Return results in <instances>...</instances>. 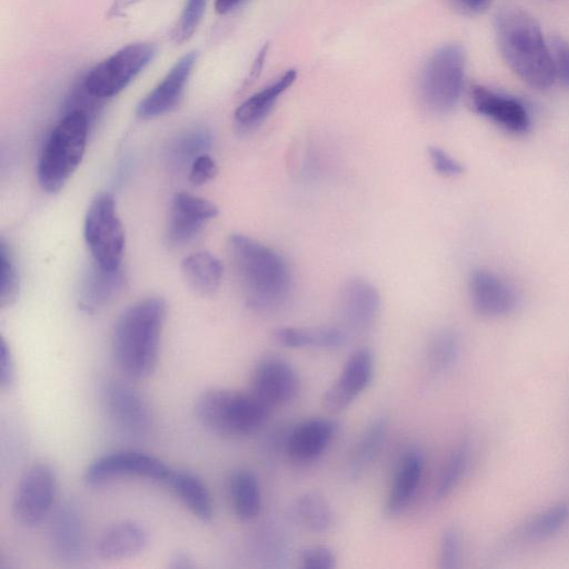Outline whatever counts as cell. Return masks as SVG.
Wrapping results in <instances>:
<instances>
[{
    "label": "cell",
    "instance_id": "obj_1",
    "mask_svg": "<svg viewBox=\"0 0 569 569\" xmlns=\"http://www.w3.org/2000/svg\"><path fill=\"white\" fill-rule=\"evenodd\" d=\"M228 249L249 308L258 312H273L287 303L292 274L280 253L241 233L229 237Z\"/></svg>",
    "mask_w": 569,
    "mask_h": 569
},
{
    "label": "cell",
    "instance_id": "obj_2",
    "mask_svg": "<svg viewBox=\"0 0 569 569\" xmlns=\"http://www.w3.org/2000/svg\"><path fill=\"white\" fill-rule=\"evenodd\" d=\"M167 306L149 297L128 306L117 318L111 335V355L129 379H143L156 369Z\"/></svg>",
    "mask_w": 569,
    "mask_h": 569
},
{
    "label": "cell",
    "instance_id": "obj_3",
    "mask_svg": "<svg viewBox=\"0 0 569 569\" xmlns=\"http://www.w3.org/2000/svg\"><path fill=\"white\" fill-rule=\"evenodd\" d=\"M495 31L501 56L521 80L538 89L552 86L556 72L550 49L532 16L517 7L501 8Z\"/></svg>",
    "mask_w": 569,
    "mask_h": 569
},
{
    "label": "cell",
    "instance_id": "obj_4",
    "mask_svg": "<svg viewBox=\"0 0 569 569\" xmlns=\"http://www.w3.org/2000/svg\"><path fill=\"white\" fill-rule=\"evenodd\" d=\"M193 411L208 431L223 437H242L261 429L269 420L271 408L250 391L209 388L197 397Z\"/></svg>",
    "mask_w": 569,
    "mask_h": 569
},
{
    "label": "cell",
    "instance_id": "obj_5",
    "mask_svg": "<svg viewBox=\"0 0 569 569\" xmlns=\"http://www.w3.org/2000/svg\"><path fill=\"white\" fill-rule=\"evenodd\" d=\"M89 117L80 110L69 111L44 141L37 164L40 187L48 193L63 188L80 164L88 140Z\"/></svg>",
    "mask_w": 569,
    "mask_h": 569
},
{
    "label": "cell",
    "instance_id": "obj_6",
    "mask_svg": "<svg viewBox=\"0 0 569 569\" xmlns=\"http://www.w3.org/2000/svg\"><path fill=\"white\" fill-rule=\"evenodd\" d=\"M84 240L96 264L119 269L124 250V231L110 192L97 194L84 219Z\"/></svg>",
    "mask_w": 569,
    "mask_h": 569
},
{
    "label": "cell",
    "instance_id": "obj_7",
    "mask_svg": "<svg viewBox=\"0 0 569 569\" xmlns=\"http://www.w3.org/2000/svg\"><path fill=\"white\" fill-rule=\"evenodd\" d=\"M465 51L460 44L439 48L428 61L421 80L422 98L437 113L451 111L458 103L465 78Z\"/></svg>",
    "mask_w": 569,
    "mask_h": 569
},
{
    "label": "cell",
    "instance_id": "obj_8",
    "mask_svg": "<svg viewBox=\"0 0 569 569\" xmlns=\"http://www.w3.org/2000/svg\"><path fill=\"white\" fill-rule=\"evenodd\" d=\"M156 52V46L149 42L122 47L90 69L83 89L96 99L117 96L151 62Z\"/></svg>",
    "mask_w": 569,
    "mask_h": 569
},
{
    "label": "cell",
    "instance_id": "obj_9",
    "mask_svg": "<svg viewBox=\"0 0 569 569\" xmlns=\"http://www.w3.org/2000/svg\"><path fill=\"white\" fill-rule=\"evenodd\" d=\"M57 477L46 462L28 467L17 483L12 496L11 513L17 523L34 528L43 522L54 509Z\"/></svg>",
    "mask_w": 569,
    "mask_h": 569
},
{
    "label": "cell",
    "instance_id": "obj_10",
    "mask_svg": "<svg viewBox=\"0 0 569 569\" xmlns=\"http://www.w3.org/2000/svg\"><path fill=\"white\" fill-rule=\"evenodd\" d=\"M103 409L112 426L133 440L148 438L153 429V413L149 402L132 386L106 380L100 390Z\"/></svg>",
    "mask_w": 569,
    "mask_h": 569
},
{
    "label": "cell",
    "instance_id": "obj_11",
    "mask_svg": "<svg viewBox=\"0 0 569 569\" xmlns=\"http://www.w3.org/2000/svg\"><path fill=\"white\" fill-rule=\"evenodd\" d=\"M171 468L159 458L137 450H117L93 459L84 469L83 482L97 488L123 477L164 482Z\"/></svg>",
    "mask_w": 569,
    "mask_h": 569
},
{
    "label": "cell",
    "instance_id": "obj_12",
    "mask_svg": "<svg viewBox=\"0 0 569 569\" xmlns=\"http://www.w3.org/2000/svg\"><path fill=\"white\" fill-rule=\"evenodd\" d=\"M300 388L297 369L280 356L266 355L252 369L249 391L270 408L291 402Z\"/></svg>",
    "mask_w": 569,
    "mask_h": 569
},
{
    "label": "cell",
    "instance_id": "obj_13",
    "mask_svg": "<svg viewBox=\"0 0 569 569\" xmlns=\"http://www.w3.org/2000/svg\"><path fill=\"white\" fill-rule=\"evenodd\" d=\"M376 370L370 348L356 349L346 360L339 376L325 390L322 406L333 412L347 409L371 383Z\"/></svg>",
    "mask_w": 569,
    "mask_h": 569
},
{
    "label": "cell",
    "instance_id": "obj_14",
    "mask_svg": "<svg viewBox=\"0 0 569 569\" xmlns=\"http://www.w3.org/2000/svg\"><path fill=\"white\" fill-rule=\"evenodd\" d=\"M48 545L53 556L66 563H74L86 555L87 530L78 505L64 501L49 516Z\"/></svg>",
    "mask_w": 569,
    "mask_h": 569
},
{
    "label": "cell",
    "instance_id": "obj_15",
    "mask_svg": "<svg viewBox=\"0 0 569 569\" xmlns=\"http://www.w3.org/2000/svg\"><path fill=\"white\" fill-rule=\"evenodd\" d=\"M218 214V208L211 201L189 192L173 196L166 238L170 246L179 247L193 240L204 226Z\"/></svg>",
    "mask_w": 569,
    "mask_h": 569
},
{
    "label": "cell",
    "instance_id": "obj_16",
    "mask_svg": "<svg viewBox=\"0 0 569 569\" xmlns=\"http://www.w3.org/2000/svg\"><path fill=\"white\" fill-rule=\"evenodd\" d=\"M470 106L475 112L489 119L512 134H525L531 124L527 108L518 99L475 84L469 91Z\"/></svg>",
    "mask_w": 569,
    "mask_h": 569
},
{
    "label": "cell",
    "instance_id": "obj_17",
    "mask_svg": "<svg viewBox=\"0 0 569 569\" xmlns=\"http://www.w3.org/2000/svg\"><path fill=\"white\" fill-rule=\"evenodd\" d=\"M339 307L347 328L356 333H366L377 321L380 295L370 281L351 277L342 284Z\"/></svg>",
    "mask_w": 569,
    "mask_h": 569
},
{
    "label": "cell",
    "instance_id": "obj_18",
    "mask_svg": "<svg viewBox=\"0 0 569 569\" xmlns=\"http://www.w3.org/2000/svg\"><path fill=\"white\" fill-rule=\"evenodd\" d=\"M197 53L183 54L167 72L162 80L137 106L141 119H153L173 110L179 103L184 87L196 63Z\"/></svg>",
    "mask_w": 569,
    "mask_h": 569
},
{
    "label": "cell",
    "instance_id": "obj_19",
    "mask_svg": "<svg viewBox=\"0 0 569 569\" xmlns=\"http://www.w3.org/2000/svg\"><path fill=\"white\" fill-rule=\"evenodd\" d=\"M338 429V422L330 418L305 419L286 433L283 450L293 461H312L327 450Z\"/></svg>",
    "mask_w": 569,
    "mask_h": 569
},
{
    "label": "cell",
    "instance_id": "obj_20",
    "mask_svg": "<svg viewBox=\"0 0 569 569\" xmlns=\"http://www.w3.org/2000/svg\"><path fill=\"white\" fill-rule=\"evenodd\" d=\"M469 292L473 310L482 317L507 316L518 305V297L513 288L488 270L472 272L469 280Z\"/></svg>",
    "mask_w": 569,
    "mask_h": 569
},
{
    "label": "cell",
    "instance_id": "obj_21",
    "mask_svg": "<svg viewBox=\"0 0 569 569\" xmlns=\"http://www.w3.org/2000/svg\"><path fill=\"white\" fill-rule=\"evenodd\" d=\"M569 519V503L557 501L512 528L503 538L505 548L543 541L561 530Z\"/></svg>",
    "mask_w": 569,
    "mask_h": 569
},
{
    "label": "cell",
    "instance_id": "obj_22",
    "mask_svg": "<svg viewBox=\"0 0 569 569\" xmlns=\"http://www.w3.org/2000/svg\"><path fill=\"white\" fill-rule=\"evenodd\" d=\"M425 469L420 450L411 448L399 460L385 502V512L390 517L402 513L413 500Z\"/></svg>",
    "mask_w": 569,
    "mask_h": 569
},
{
    "label": "cell",
    "instance_id": "obj_23",
    "mask_svg": "<svg viewBox=\"0 0 569 569\" xmlns=\"http://www.w3.org/2000/svg\"><path fill=\"white\" fill-rule=\"evenodd\" d=\"M149 541L147 529L134 520H121L108 526L96 542V553L102 560H121L144 550Z\"/></svg>",
    "mask_w": 569,
    "mask_h": 569
},
{
    "label": "cell",
    "instance_id": "obj_24",
    "mask_svg": "<svg viewBox=\"0 0 569 569\" xmlns=\"http://www.w3.org/2000/svg\"><path fill=\"white\" fill-rule=\"evenodd\" d=\"M126 277L121 270H108L93 264L81 282L78 305L87 313H94L110 305L123 290Z\"/></svg>",
    "mask_w": 569,
    "mask_h": 569
},
{
    "label": "cell",
    "instance_id": "obj_25",
    "mask_svg": "<svg viewBox=\"0 0 569 569\" xmlns=\"http://www.w3.org/2000/svg\"><path fill=\"white\" fill-rule=\"evenodd\" d=\"M273 340L286 348L337 350L347 340L343 328L333 325L311 327H278L272 331Z\"/></svg>",
    "mask_w": 569,
    "mask_h": 569
},
{
    "label": "cell",
    "instance_id": "obj_26",
    "mask_svg": "<svg viewBox=\"0 0 569 569\" xmlns=\"http://www.w3.org/2000/svg\"><path fill=\"white\" fill-rule=\"evenodd\" d=\"M163 483L196 518L201 521L212 519L211 495L199 476L188 470L171 469Z\"/></svg>",
    "mask_w": 569,
    "mask_h": 569
},
{
    "label": "cell",
    "instance_id": "obj_27",
    "mask_svg": "<svg viewBox=\"0 0 569 569\" xmlns=\"http://www.w3.org/2000/svg\"><path fill=\"white\" fill-rule=\"evenodd\" d=\"M293 69L286 71L276 81L244 100L234 112L237 126L243 130L258 126L269 113L278 97L296 80Z\"/></svg>",
    "mask_w": 569,
    "mask_h": 569
},
{
    "label": "cell",
    "instance_id": "obj_28",
    "mask_svg": "<svg viewBox=\"0 0 569 569\" xmlns=\"http://www.w3.org/2000/svg\"><path fill=\"white\" fill-rule=\"evenodd\" d=\"M181 272L192 290L201 296H209L220 287L223 266L211 252L197 251L182 260Z\"/></svg>",
    "mask_w": 569,
    "mask_h": 569
},
{
    "label": "cell",
    "instance_id": "obj_29",
    "mask_svg": "<svg viewBox=\"0 0 569 569\" xmlns=\"http://www.w3.org/2000/svg\"><path fill=\"white\" fill-rule=\"evenodd\" d=\"M388 430V417L378 413L367 425L356 442L348 462L347 475L349 479H358L368 469L380 451Z\"/></svg>",
    "mask_w": 569,
    "mask_h": 569
},
{
    "label": "cell",
    "instance_id": "obj_30",
    "mask_svg": "<svg viewBox=\"0 0 569 569\" xmlns=\"http://www.w3.org/2000/svg\"><path fill=\"white\" fill-rule=\"evenodd\" d=\"M228 491L236 517L241 521L254 519L261 510V490L257 476L248 468L232 471Z\"/></svg>",
    "mask_w": 569,
    "mask_h": 569
},
{
    "label": "cell",
    "instance_id": "obj_31",
    "mask_svg": "<svg viewBox=\"0 0 569 569\" xmlns=\"http://www.w3.org/2000/svg\"><path fill=\"white\" fill-rule=\"evenodd\" d=\"M292 512L305 529L315 533L327 532L335 523L330 502L318 491H306L297 497Z\"/></svg>",
    "mask_w": 569,
    "mask_h": 569
},
{
    "label": "cell",
    "instance_id": "obj_32",
    "mask_svg": "<svg viewBox=\"0 0 569 569\" xmlns=\"http://www.w3.org/2000/svg\"><path fill=\"white\" fill-rule=\"evenodd\" d=\"M461 351L459 335L451 328L436 331L427 345L428 367L439 373L450 370L458 361Z\"/></svg>",
    "mask_w": 569,
    "mask_h": 569
},
{
    "label": "cell",
    "instance_id": "obj_33",
    "mask_svg": "<svg viewBox=\"0 0 569 569\" xmlns=\"http://www.w3.org/2000/svg\"><path fill=\"white\" fill-rule=\"evenodd\" d=\"M211 136L201 128L188 130L178 136L169 146L168 158L178 169H189L201 154L208 153Z\"/></svg>",
    "mask_w": 569,
    "mask_h": 569
},
{
    "label": "cell",
    "instance_id": "obj_34",
    "mask_svg": "<svg viewBox=\"0 0 569 569\" xmlns=\"http://www.w3.org/2000/svg\"><path fill=\"white\" fill-rule=\"evenodd\" d=\"M470 442L461 441L450 453L443 465L436 483V498L439 500L450 496L462 481L470 463Z\"/></svg>",
    "mask_w": 569,
    "mask_h": 569
},
{
    "label": "cell",
    "instance_id": "obj_35",
    "mask_svg": "<svg viewBox=\"0 0 569 569\" xmlns=\"http://www.w3.org/2000/svg\"><path fill=\"white\" fill-rule=\"evenodd\" d=\"M20 288L19 272L10 249L0 241V306H11L18 298Z\"/></svg>",
    "mask_w": 569,
    "mask_h": 569
},
{
    "label": "cell",
    "instance_id": "obj_36",
    "mask_svg": "<svg viewBox=\"0 0 569 569\" xmlns=\"http://www.w3.org/2000/svg\"><path fill=\"white\" fill-rule=\"evenodd\" d=\"M207 0H187L182 12L171 32L176 43L188 41L194 33L202 18Z\"/></svg>",
    "mask_w": 569,
    "mask_h": 569
},
{
    "label": "cell",
    "instance_id": "obj_37",
    "mask_svg": "<svg viewBox=\"0 0 569 569\" xmlns=\"http://www.w3.org/2000/svg\"><path fill=\"white\" fill-rule=\"evenodd\" d=\"M462 553V536L458 528H446L440 537L438 562L441 569H456Z\"/></svg>",
    "mask_w": 569,
    "mask_h": 569
},
{
    "label": "cell",
    "instance_id": "obj_38",
    "mask_svg": "<svg viewBox=\"0 0 569 569\" xmlns=\"http://www.w3.org/2000/svg\"><path fill=\"white\" fill-rule=\"evenodd\" d=\"M299 562L302 569H335L337 556L327 545H310L301 549Z\"/></svg>",
    "mask_w": 569,
    "mask_h": 569
},
{
    "label": "cell",
    "instance_id": "obj_39",
    "mask_svg": "<svg viewBox=\"0 0 569 569\" xmlns=\"http://www.w3.org/2000/svg\"><path fill=\"white\" fill-rule=\"evenodd\" d=\"M549 49L556 78L569 87V42L561 37H552Z\"/></svg>",
    "mask_w": 569,
    "mask_h": 569
},
{
    "label": "cell",
    "instance_id": "obj_40",
    "mask_svg": "<svg viewBox=\"0 0 569 569\" xmlns=\"http://www.w3.org/2000/svg\"><path fill=\"white\" fill-rule=\"evenodd\" d=\"M188 173V179L192 186H203L217 176L218 166L210 154L204 153L191 163Z\"/></svg>",
    "mask_w": 569,
    "mask_h": 569
},
{
    "label": "cell",
    "instance_id": "obj_41",
    "mask_svg": "<svg viewBox=\"0 0 569 569\" xmlns=\"http://www.w3.org/2000/svg\"><path fill=\"white\" fill-rule=\"evenodd\" d=\"M428 154L438 173L446 177H457L462 173V164L441 148L431 146L428 149Z\"/></svg>",
    "mask_w": 569,
    "mask_h": 569
},
{
    "label": "cell",
    "instance_id": "obj_42",
    "mask_svg": "<svg viewBox=\"0 0 569 569\" xmlns=\"http://www.w3.org/2000/svg\"><path fill=\"white\" fill-rule=\"evenodd\" d=\"M16 365L12 351L4 340L0 341V388L2 390L11 389L16 381Z\"/></svg>",
    "mask_w": 569,
    "mask_h": 569
},
{
    "label": "cell",
    "instance_id": "obj_43",
    "mask_svg": "<svg viewBox=\"0 0 569 569\" xmlns=\"http://www.w3.org/2000/svg\"><path fill=\"white\" fill-rule=\"evenodd\" d=\"M169 567L172 569H190L194 567V563L190 555L176 551L169 559Z\"/></svg>",
    "mask_w": 569,
    "mask_h": 569
},
{
    "label": "cell",
    "instance_id": "obj_44",
    "mask_svg": "<svg viewBox=\"0 0 569 569\" xmlns=\"http://www.w3.org/2000/svg\"><path fill=\"white\" fill-rule=\"evenodd\" d=\"M140 1L141 0H112L107 16L108 18L121 17L129 8H131Z\"/></svg>",
    "mask_w": 569,
    "mask_h": 569
},
{
    "label": "cell",
    "instance_id": "obj_45",
    "mask_svg": "<svg viewBox=\"0 0 569 569\" xmlns=\"http://www.w3.org/2000/svg\"><path fill=\"white\" fill-rule=\"evenodd\" d=\"M241 0H216L214 9L218 13L224 14L234 8Z\"/></svg>",
    "mask_w": 569,
    "mask_h": 569
},
{
    "label": "cell",
    "instance_id": "obj_46",
    "mask_svg": "<svg viewBox=\"0 0 569 569\" xmlns=\"http://www.w3.org/2000/svg\"><path fill=\"white\" fill-rule=\"evenodd\" d=\"M267 47L268 46H266L261 50V52L259 53L257 60L254 61L253 67H252L251 72H250V79L256 78L258 76V73L260 72L262 63H263V60H264V57H266Z\"/></svg>",
    "mask_w": 569,
    "mask_h": 569
},
{
    "label": "cell",
    "instance_id": "obj_47",
    "mask_svg": "<svg viewBox=\"0 0 569 569\" xmlns=\"http://www.w3.org/2000/svg\"><path fill=\"white\" fill-rule=\"evenodd\" d=\"M457 1L462 3L465 7H467L469 9L478 10V9H482L483 7H486L490 0H457Z\"/></svg>",
    "mask_w": 569,
    "mask_h": 569
}]
</instances>
